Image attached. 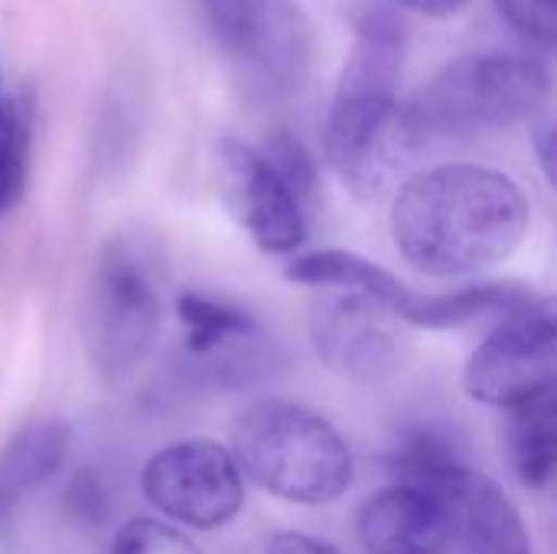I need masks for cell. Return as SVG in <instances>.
<instances>
[{"label": "cell", "mask_w": 557, "mask_h": 554, "mask_svg": "<svg viewBox=\"0 0 557 554\" xmlns=\"http://www.w3.org/2000/svg\"><path fill=\"white\" fill-rule=\"evenodd\" d=\"M529 232L519 183L476 163H444L411 176L392 202L398 255L428 278H470L509 261Z\"/></svg>", "instance_id": "6da1fadb"}, {"label": "cell", "mask_w": 557, "mask_h": 554, "mask_svg": "<svg viewBox=\"0 0 557 554\" xmlns=\"http://www.w3.org/2000/svg\"><path fill=\"white\" fill-rule=\"evenodd\" d=\"M401 72L405 26L388 10H372L356 29L323 124V157L359 202L382 199L418 147L398 98Z\"/></svg>", "instance_id": "7a4b0ae2"}, {"label": "cell", "mask_w": 557, "mask_h": 554, "mask_svg": "<svg viewBox=\"0 0 557 554\" xmlns=\"http://www.w3.org/2000/svg\"><path fill=\"white\" fill-rule=\"evenodd\" d=\"M232 457L255 487L300 506L343 500L356 477L343 434L323 415L281 398L258 402L235 418Z\"/></svg>", "instance_id": "3957f363"}, {"label": "cell", "mask_w": 557, "mask_h": 554, "mask_svg": "<svg viewBox=\"0 0 557 554\" xmlns=\"http://www.w3.org/2000/svg\"><path fill=\"white\" fill-rule=\"evenodd\" d=\"M552 95L548 69L532 56L483 52L444 65L405 104V121L421 140H470L535 118Z\"/></svg>", "instance_id": "277c9868"}, {"label": "cell", "mask_w": 557, "mask_h": 554, "mask_svg": "<svg viewBox=\"0 0 557 554\" xmlns=\"http://www.w3.org/2000/svg\"><path fill=\"white\" fill-rule=\"evenodd\" d=\"M212 42L251 101H281L310 72L313 26L297 0H202Z\"/></svg>", "instance_id": "5b68a950"}, {"label": "cell", "mask_w": 557, "mask_h": 554, "mask_svg": "<svg viewBox=\"0 0 557 554\" xmlns=\"http://www.w3.org/2000/svg\"><path fill=\"white\" fill-rule=\"evenodd\" d=\"M163 317L160 281L147 251L131 238H111L91 271L85 294V349L91 366L117 382L150 353Z\"/></svg>", "instance_id": "8992f818"}, {"label": "cell", "mask_w": 557, "mask_h": 554, "mask_svg": "<svg viewBox=\"0 0 557 554\" xmlns=\"http://www.w3.org/2000/svg\"><path fill=\"white\" fill-rule=\"evenodd\" d=\"M493 333L473 349L463 389L490 408H519L557 382V320L552 300H525L496 317Z\"/></svg>", "instance_id": "52a82bcc"}, {"label": "cell", "mask_w": 557, "mask_h": 554, "mask_svg": "<svg viewBox=\"0 0 557 554\" xmlns=\"http://www.w3.org/2000/svg\"><path fill=\"white\" fill-rule=\"evenodd\" d=\"M147 503L189 529H222L242 513L245 477L228 447L193 438L157 451L140 477Z\"/></svg>", "instance_id": "ba28073f"}, {"label": "cell", "mask_w": 557, "mask_h": 554, "mask_svg": "<svg viewBox=\"0 0 557 554\" xmlns=\"http://www.w3.org/2000/svg\"><path fill=\"white\" fill-rule=\"evenodd\" d=\"M215 180L225 209L261 251L290 255L307 242V209L258 147L235 137L215 140Z\"/></svg>", "instance_id": "9c48e42d"}, {"label": "cell", "mask_w": 557, "mask_h": 554, "mask_svg": "<svg viewBox=\"0 0 557 554\" xmlns=\"http://www.w3.org/2000/svg\"><path fill=\"white\" fill-rule=\"evenodd\" d=\"M176 317L186 359L212 382L242 389L274 372V340H268L248 310L199 291H183L176 297Z\"/></svg>", "instance_id": "30bf717a"}, {"label": "cell", "mask_w": 557, "mask_h": 554, "mask_svg": "<svg viewBox=\"0 0 557 554\" xmlns=\"http://www.w3.org/2000/svg\"><path fill=\"white\" fill-rule=\"evenodd\" d=\"M310 333L320 359L356 382H379L405 359V320L388 304L359 291L320 300Z\"/></svg>", "instance_id": "8fae6325"}, {"label": "cell", "mask_w": 557, "mask_h": 554, "mask_svg": "<svg viewBox=\"0 0 557 554\" xmlns=\"http://www.w3.org/2000/svg\"><path fill=\"white\" fill-rule=\"evenodd\" d=\"M424 490L444 503L450 539L467 554H535L516 503L470 464L434 477Z\"/></svg>", "instance_id": "7c38bea8"}, {"label": "cell", "mask_w": 557, "mask_h": 554, "mask_svg": "<svg viewBox=\"0 0 557 554\" xmlns=\"http://www.w3.org/2000/svg\"><path fill=\"white\" fill-rule=\"evenodd\" d=\"M359 539L366 554H444L450 522L444 503L414 483H392L359 513Z\"/></svg>", "instance_id": "4fadbf2b"}, {"label": "cell", "mask_w": 557, "mask_h": 554, "mask_svg": "<svg viewBox=\"0 0 557 554\" xmlns=\"http://www.w3.org/2000/svg\"><path fill=\"white\" fill-rule=\"evenodd\" d=\"M72 431L55 418L29 421L0 451V532H7L16 513L62 470L69 457Z\"/></svg>", "instance_id": "5bb4252c"}, {"label": "cell", "mask_w": 557, "mask_h": 554, "mask_svg": "<svg viewBox=\"0 0 557 554\" xmlns=\"http://www.w3.org/2000/svg\"><path fill=\"white\" fill-rule=\"evenodd\" d=\"M284 278L290 284H307V287H339V291L369 294L388 304L398 317L408 310V304L418 294L379 261H369L366 255H356L346 248H323V251L300 255L284 268Z\"/></svg>", "instance_id": "9a60e30c"}, {"label": "cell", "mask_w": 557, "mask_h": 554, "mask_svg": "<svg viewBox=\"0 0 557 554\" xmlns=\"http://www.w3.org/2000/svg\"><path fill=\"white\" fill-rule=\"evenodd\" d=\"M532 297L535 294L519 284H470L447 294H414L401 320L421 330H454L483 317H503Z\"/></svg>", "instance_id": "2e32d148"}, {"label": "cell", "mask_w": 557, "mask_h": 554, "mask_svg": "<svg viewBox=\"0 0 557 554\" xmlns=\"http://www.w3.org/2000/svg\"><path fill=\"white\" fill-rule=\"evenodd\" d=\"M509 457L525 490H545L557 467V395L555 389L509 408Z\"/></svg>", "instance_id": "e0dca14e"}, {"label": "cell", "mask_w": 557, "mask_h": 554, "mask_svg": "<svg viewBox=\"0 0 557 554\" xmlns=\"http://www.w3.org/2000/svg\"><path fill=\"white\" fill-rule=\"evenodd\" d=\"M33 114L16 95L0 98V219L16 209L29 180Z\"/></svg>", "instance_id": "ac0fdd59"}, {"label": "cell", "mask_w": 557, "mask_h": 554, "mask_svg": "<svg viewBox=\"0 0 557 554\" xmlns=\"http://www.w3.org/2000/svg\"><path fill=\"white\" fill-rule=\"evenodd\" d=\"M261 153L284 176V183L297 193V199L307 209V216H313V206H317V196H320V176H317V163L304 150V144L294 140L287 131H281V134H274L268 140V147Z\"/></svg>", "instance_id": "d6986e66"}, {"label": "cell", "mask_w": 557, "mask_h": 554, "mask_svg": "<svg viewBox=\"0 0 557 554\" xmlns=\"http://www.w3.org/2000/svg\"><path fill=\"white\" fill-rule=\"evenodd\" d=\"M108 554H206L186 532L160 519H127Z\"/></svg>", "instance_id": "ffe728a7"}, {"label": "cell", "mask_w": 557, "mask_h": 554, "mask_svg": "<svg viewBox=\"0 0 557 554\" xmlns=\"http://www.w3.org/2000/svg\"><path fill=\"white\" fill-rule=\"evenodd\" d=\"M499 16L539 46L557 42V0H496Z\"/></svg>", "instance_id": "44dd1931"}, {"label": "cell", "mask_w": 557, "mask_h": 554, "mask_svg": "<svg viewBox=\"0 0 557 554\" xmlns=\"http://www.w3.org/2000/svg\"><path fill=\"white\" fill-rule=\"evenodd\" d=\"M69 503H72V509L82 516V519H101V513H104V496H101V487L95 483V477L91 473H78L75 480H72V490H69Z\"/></svg>", "instance_id": "7402d4cb"}, {"label": "cell", "mask_w": 557, "mask_h": 554, "mask_svg": "<svg viewBox=\"0 0 557 554\" xmlns=\"http://www.w3.org/2000/svg\"><path fill=\"white\" fill-rule=\"evenodd\" d=\"M264 554H339V549L313 539V535H304V532H277Z\"/></svg>", "instance_id": "603a6c76"}, {"label": "cell", "mask_w": 557, "mask_h": 554, "mask_svg": "<svg viewBox=\"0 0 557 554\" xmlns=\"http://www.w3.org/2000/svg\"><path fill=\"white\" fill-rule=\"evenodd\" d=\"M405 10H414V13H424V16H454L460 13L470 0H392Z\"/></svg>", "instance_id": "cb8c5ba5"}, {"label": "cell", "mask_w": 557, "mask_h": 554, "mask_svg": "<svg viewBox=\"0 0 557 554\" xmlns=\"http://www.w3.org/2000/svg\"><path fill=\"white\" fill-rule=\"evenodd\" d=\"M539 134H542V163H545V173H548V180H552V163H555V160H552V137H555V134H552V124H545Z\"/></svg>", "instance_id": "d4e9b609"}]
</instances>
